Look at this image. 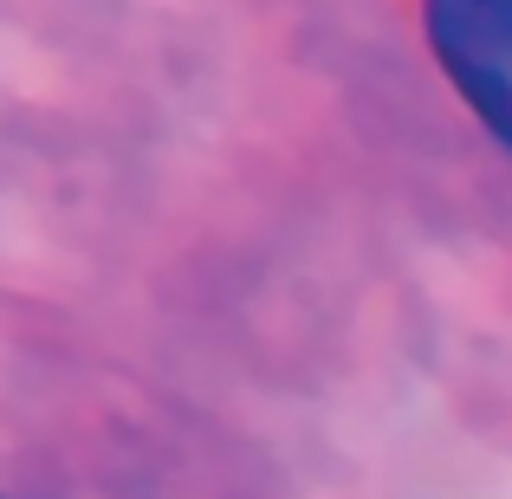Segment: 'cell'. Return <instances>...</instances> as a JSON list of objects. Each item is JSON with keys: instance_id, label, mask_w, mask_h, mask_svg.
<instances>
[{"instance_id": "obj_1", "label": "cell", "mask_w": 512, "mask_h": 499, "mask_svg": "<svg viewBox=\"0 0 512 499\" xmlns=\"http://www.w3.org/2000/svg\"><path fill=\"white\" fill-rule=\"evenodd\" d=\"M422 13L441 72L512 150V0H422Z\"/></svg>"}]
</instances>
